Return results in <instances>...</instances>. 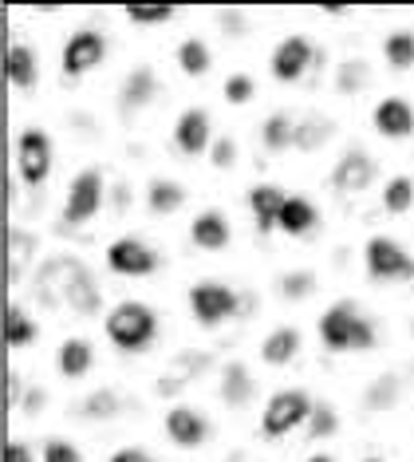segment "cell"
Wrapping results in <instances>:
<instances>
[{"mask_svg":"<svg viewBox=\"0 0 414 462\" xmlns=\"http://www.w3.org/2000/svg\"><path fill=\"white\" fill-rule=\"evenodd\" d=\"M36 292L48 304H68L79 317H95L99 312V289H95L91 269L76 257H48L40 269Z\"/></svg>","mask_w":414,"mask_h":462,"instance_id":"cell-1","label":"cell"},{"mask_svg":"<svg viewBox=\"0 0 414 462\" xmlns=\"http://www.w3.org/2000/svg\"><path fill=\"white\" fill-rule=\"evenodd\" d=\"M320 340L332 352H355V348L363 352V348H375V324L352 300H339L320 317Z\"/></svg>","mask_w":414,"mask_h":462,"instance_id":"cell-2","label":"cell"},{"mask_svg":"<svg viewBox=\"0 0 414 462\" xmlns=\"http://www.w3.org/2000/svg\"><path fill=\"white\" fill-rule=\"evenodd\" d=\"M154 332H158V320L143 300H123L107 312V336L115 348L123 352H143L154 340Z\"/></svg>","mask_w":414,"mask_h":462,"instance_id":"cell-3","label":"cell"},{"mask_svg":"<svg viewBox=\"0 0 414 462\" xmlns=\"http://www.w3.org/2000/svg\"><path fill=\"white\" fill-rule=\"evenodd\" d=\"M312 395L300 392V387H292V392H276L269 403H264V415H261V430L264 439H281L289 435L292 427H300L308 415H312Z\"/></svg>","mask_w":414,"mask_h":462,"instance_id":"cell-4","label":"cell"},{"mask_svg":"<svg viewBox=\"0 0 414 462\" xmlns=\"http://www.w3.org/2000/svg\"><path fill=\"white\" fill-rule=\"evenodd\" d=\"M16 174H20V182H28V186H40L51 174V139H48V131H40V127L20 131V139H16Z\"/></svg>","mask_w":414,"mask_h":462,"instance_id":"cell-5","label":"cell"},{"mask_svg":"<svg viewBox=\"0 0 414 462\" xmlns=\"http://www.w3.org/2000/svg\"><path fill=\"white\" fill-rule=\"evenodd\" d=\"M241 309V297L225 285H194L189 289V312H194V320L201 324V328H217L225 317H233V312Z\"/></svg>","mask_w":414,"mask_h":462,"instance_id":"cell-6","label":"cell"},{"mask_svg":"<svg viewBox=\"0 0 414 462\" xmlns=\"http://www.w3.org/2000/svg\"><path fill=\"white\" fill-rule=\"evenodd\" d=\"M367 273L375 281H410L414 261L410 254L391 237H371L367 241Z\"/></svg>","mask_w":414,"mask_h":462,"instance_id":"cell-7","label":"cell"},{"mask_svg":"<svg viewBox=\"0 0 414 462\" xmlns=\"http://www.w3.org/2000/svg\"><path fill=\"white\" fill-rule=\"evenodd\" d=\"M103 202V174L87 166V171L76 174V182H71L68 190V202H63V217H68L71 226H83L95 217V209Z\"/></svg>","mask_w":414,"mask_h":462,"instance_id":"cell-8","label":"cell"},{"mask_svg":"<svg viewBox=\"0 0 414 462\" xmlns=\"http://www.w3.org/2000/svg\"><path fill=\"white\" fill-rule=\"evenodd\" d=\"M103 56H107V40L99 32H91V28H83L63 44V56H60V68L68 79H79L83 71H91L95 64H103Z\"/></svg>","mask_w":414,"mask_h":462,"instance_id":"cell-9","label":"cell"},{"mask_svg":"<svg viewBox=\"0 0 414 462\" xmlns=\"http://www.w3.org/2000/svg\"><path fill=\"white\" fill-rule=\"evenodd\" d=\"M107 265L115 273H123V277H151L158 257H154V249L146 245V241L119 237V241H111V249H107Z\"/></svg>","mask_w":414,"mask_h":462,"instance_id":"cell-10","label":"cell"},{"mask_svg":"<svg viewBox=\"0 0 414 462\" xmlns=\"http://www.w3.org/2000/svg\"><path fill=\"white\" fill-rule=\"evenodd\" d=\"M312 60H316V48L304 36H284L272 51V76L281 83H296V79H304Z\"/></svg>","mask_w":414,"mask_h":462,"instance_id":"cell-11","label":"cell"},{"mask_svg":"<svg viewBox=\"0 0 414 462\" xmlns=\"http://www.w3.org/2000/svg\"><path fill=\"white\" fill-rule=\"evenodd\" d=\"M375 178V159L367 151H347L332 171V190L339 194H363Z\"/></svg>","mask_w":414,"mask_h":462,"instance_id":"cell-12","label":"cell"},{"mask_svg":"<svg viewBox=\"0 0 414 462\" xmlns=\"http://www.w3.org/2000/svg\"><path fill=\"white\" fill-rule=\"evenodd\" d=\"M32 257H36V237L20 226H8L5 229V285H16L24 277Z\"/></svg>","mask_w":414,"mask_h":462,"instance_id":"cell-13","label":"cell"},{"mask_svg":"<svg viewBox=\"0 0 414 462\" xmlns=\"http://www.w3.org/2000/svg\"><path fill=\"white\" fill-rule=\"evenodd\" d=\"M375 131L383 134V139H407V134L414 131V107H410L407 99H399V96L379 99V107H375Z\"/></svg>","mask_w":414,"mask_h":462,"instance_id":"cell-14","label":"cell"},{"mask_svg":"<svg viewBox=\"0 0 414 462\" xmlns=\"http://www.w3.org/2000/svg\"><path fill=\"white\" fill-rule=\"evenodd\" d=\"M166 435L174 439L178 447H201L209 439V419L198 415L194 407H174L166 415Z\"/></svg>","mask_w":414,"mask_h":462,"instance_id":"cell-15","label":"cell"},{"mask_svg":"<svg viewBox=\"0 0 414 462\" xmlns=\"http://www.w3.org/2000/svg\"><path fill=\"white\" fill-rule=\"evenodd\" d=\"M174 143L182 146L186 154H201V151H209V111H201V107H189L182 111V119H178V127H174Z\"/></svg>","mask_w":414,"mask_h":462,"instance_id":"cell-16","label":"cell"},{"mask_svg":"<svg viewBox=\"0 0 414 462\" xmlns=\"http://www.w3.org/2000/svg\"><path fill=\"white\" fill-rule=\"evenodd\" d=\"M284 198L276 186H253L249 190V209H253V222H257V234H272L276 222H281V209H284Z\"/></svg>","mask_w":414,"mask_h":462,"instance_id":"cell-17","label":"cell"},{"mask_svg":"<svg viewBox=\"0 0 414 462\" xmlns=\"http://www.w3.org/2000/svg\"><path fill=\"white\" fill-rule=\"evenodd\" d=\"M209 367V356L206 352H182L174 364L166 367V375L158 380V395H178L182 387L194 380V375H201Z\"/></svg>","mask_w":414,"mask_h":462,"instance_id":"cell-18","label":"cell"},{"mask_svg":"<svg viewBox=\"0 0 414 462\" xmlns=\"http://www.w3.org/2000/svg\"><path fill=\"white\" fill-rule=\"evenodd\" d=\"M154 91H158V79H154V71H151V68H134L131 76L123 79V91H119V107H123L126 115L143 111L146 103L154 99Z\"/></svg>","mask_w":414,"mask_h":462,"instance_id":"cell-19","label":"cell"},{"mask_svg":"<svg viewBox=\"0 0 414 462\" xmlns=\"http://www.w3.org/2000/svg\"><path fill=\"white\" fill-rule=\"evenodd\" d=\"M189 237H194V245L198 249H225L229 245V226H225V217L217 214V209H209V214H198L194 217V226H189Z\"/></svg>","mask_w":414,"mask_h":462,"instance_id":"cell-20","label":"cell"},{"mask_svg":"<svg viewBox=\"0 0 414 462\" xmlns=\"http://www.w3.org/2000/svg\"><path fill=\"white\" fill-rule=\"evenodd\" d=\"M399 392H402L399 372H383V375H375V380L367 383V392H363V411H371V415L391 411V407L399 403Z\"/></svg>","mask_w":414,"mask_h":462,"instance_id":"cell-21","label":"cell"},{"mask_svg":"<svg viewBox=\"0 0 414 462\" xmlns=\"http://www.w3.org/2000/svg\"><path fill=\"white\" fill-rule=\"evenodd\" d=\"M5 79L20 91H28L36 83V56H32L28 44H13L5 51Z\"/></svg>","mask_w":414,"mask_h":462,"instance_id":"cell-22","label":"cell"},{"mask_svg":"<svg viewBox=\"0 0 414 462\" xmlns=\"http://www.w3.org/2000/svg\"><path fill=\"white\" fill-rule=\"evenodd\" d=\"M221 399H225L229 407H245L253 399V375L245 364H225V372H221Z\"/></svg>","mask_w":414,"mask_h":462,"instance_id":"cell-23","label":"cell"},{"mask_svg":"<svg viewBox=\"0 0 414 462\" xmlns=\"http://www.w3.org/2000/svg\"><path fill=\"white\" fill-rule=\"evenodd\" d=\"M312 226H316V206L308 202V198L292 194L289 202H284V209H281V222H276V229H284L289 237H300Z\"/></svg>","mask_w":414,"mask_h":462,"instance_id":"cell-24","label":"cell"},{"mask_svg":"<svg viewBox=\"0 0 414 462\" xmlns=\"http://www.w3.org/2000/svg\"><path fill=\"white\" fill-rule=\"evenodd\" d=\"M296 352H300V332L296 328H276L264 336V344H261L264 364H292Z\"/></svg>","mask_w":414,"mask_h":462,"instance_id":"cell-25","label":"cell"},{"mask_svg":"<svg viewBox=\"0 0 414 462\" xmlns=\"http://www.w3.org/2000/svg\"><path fill=\"white\" fill-rule=\"evenodd\" d=\"M60 372L68 380H79V375L91 372V344L87 340H63L60 344Z\"/></svg>","mask_w":414,"mask_h":462,"instance_id":"cell-26","label":"cell"},{"mask_svg":"<svg viewBox=\"0 0 414 462\" xmlns=\"http://www.w3.org/2000/svg\"><path fill=\"white\" fill-rule=\"evenodd\" d=\"M32 340H36V324H32L16 304H8L5 309V344L8 348H28Z\"/></svg>","mask_w":414,"mask_h":462,"instance_id":"cell-27","label":"cell"},{"mask_svg":"<svg viewBox=\"0 0 414 462\" xmlns=\"http://www.w3.org/2000/svg\"><path fill=\"white\" fill-rule=\"evenodd\" d=\"M371 83V64L367 60H344L336 71V91L339 96H355Z\"/></svg>","mask_w":414,"mask_h":462,"instance_id":"cell-28","label":"cell"},{"mask_svg":"<svg viewBox=\"0 0 414 462\" xmlns=\"http://www.w3.org/2000/svg\"><path fill=\"white\" fill-rule=\"evenodd\" d=\"M332 134H336V123L332 119H304V123H296L292 146H296V151H316V146H324Z\"/></svg>","mask_w":414,"mask_h":462,"instance_id":"cell-29","label":"cell"},{"mask_svg":"<svg viewBox=\"0 0 414 462\" xmlns=\"http://www.w3.org/2000/svg\"><path fill=\"white\" fill-rule=\"evenodd\" d=\"M146 202H151L154 214H174V209H182L186 190L178 182H170V178H158V182H151V194H146Z\"/></svg>","mask_w":414,"mask_h":462,"instance_id":"cell-30","label":"cell"},{"mask_svg":"<svg viewBox=\"0 0 414 462\" xmlns=\"http://www.w3.org/2000/svg\"><path fill=\"white\" fill-rule=\"evenodd\" d=\"M178 64H182L186 76H206L209 71V48H206V40H198V36H189L182 40V48H178Z\"/></svg>","mask_w":414,"mask_h":462,"instance_id":"cell-31","label":"cell"},{"mask_svg":"<svg viewBox=\"0 0 414 462\" xmlns=\"http://www.w3.org/2000/svg\"><path fill=\"white\" fill-rule=\"evenodd\" d=\"M119 411H123V399L115 392H107V387H103V392H91L79 403V415H87V419H115Z\"/></svg>","mask_w":414,"mask_h":462,"instance_id":"cell-32","label":"cell"},{"mask_svg":"<svg viewBox=\"0 0 414 462\" xmlns=\"http://www.w3.org/2000/svg\"><path fill=\"white\" fill-rule=\"evenodd\" d=\"M383 51H387V64L391 68H414V32H391L383 40Z\"/></svg>","mask_w":414,"mask_h":462,"instance_id":"cell-33","label":"cell"},{"mask_svg":"<svg viewBox=\"0 0 414 462\" xmlns=\"http://www.w3.org/2000/svg\"><path fill=\"white\" fill-rule=\"evenodd\" d=\"M292 139H296L292 115H284V111L269 115V123H264V143H269L272 151H284V146H292Z\"/></svg>","mask_w":414,"mask_h":462,"instance_id":"cell-34","label":"cell"},{"mask_svg":"<svg viewBox=\"0 0 414 462\" xmlns=\"http://www.w3.org/2000/svg\"><path fill=\"white\" fill-rule=\"evenodd\" d=\"M414 202V182L410 178H391L387 182V190H383V206H387V214H407Z\"/></svg>","mask_w":414,"mask_h":462,"instance_id":"cell-35","label":"cell"},{"mask_svg":"<svg viewBox=\"0 0 414 462\" xmlns=\"http://www.w3.org/2000/svg\"><path fill=\"white\" fill-rule=\"evenodd\" d=\"M336 430H339L336 407L316 403V407H312V415H308V435H312V439H327V435H336Z\"/></svg>","mask_w":414,"mask_h":462,"instance_id":"cell-36","label":"cell"},{"mask_svg":"<svg viewBox=\"0 0 414 462\" xmlns=\"http://www.w3.org/2000/svg\"><path fill=\"white\" fill-rule=\"evenodd\" d=\"M312 289H316V273H308V269H296V273H284V277H281V292L289 300L312 297Z\"/></svg>","mask_w":414,"mask_h":462,"instance_id":"cell-37","label":"cell"},{"mask_svg":"<svg viewBox=\"0 0 414 462\" xmlns=\"http://www.w3.org/2000/svg\"><path fill=\"white\" fill-rule=\"evenodd\" d=\"M126 20H134V24H166V20H174V5H126Z\"/></svg>","mask_w":414,"mask_h":462,"instance_id":"cell-38","label":"cell"},{"mask_svg":"<svg viewBox=\"0 0 414 462\" xmlns=\"http://www.w3.org/2000/svg\"><path fill=\"white\" fill-rule=\"evenodd\" d=\"M44 462H83V455H79V447L51 439V443H44Z\"/></svg>","mask_w":414,"mask_h":462,"instance_id":"cell-39","label":"cell"},{"mask_svg":"<svg viewBox=\"0 0 414 462\" xmlns=\"http://www.w3.org/2000/svg\"><path fill=\"white\" fill-rule=\"evenodd\" d=\"M209 159H214L217 171H229V166L237 162V143H233L229 134H225V139H217L214 146H209Z\"/></svg>","mask_w":414,"mask_h":462,"instance_id":"cell-40","label":"cell"},{"mask_svg":"<svg viewBox=\"0 0 414 462\" xmlns=\"http://www.w3.org/2000/svg\"><path fill=\"white\" fill-rule=\"evenodd\" d=\"M20 403H24V383L13 367H5V411H16Z\"/></svg>","mask_w":414,"mask_h":462,"instance_id":"cell-41","label":"cell"},{"mask_svg":"<svg viewBox=\"0 0 414 462\" xmlns=\"http://www.w3.org/2000/svg\"><path fill=\"white\" fill-rule=\"evenodd\" d=\"M225 99L229 103H249L253 99V79L249 76H229L225 79Z\"/></svg>","mask_w":414,"mask_h":462,"instance_id":"cell-42","label":"cell"},{"mask_svg":"<svg viewBox=\"0 0 414 462\" xmlns=\"http://www.w3.org/2000/svg\"><path fill=\"white\" fill-rule=\"evenodd\" d=\"M217 20H221V32H225V36H241V32H245V16H241V8H221Z\"/></svg>","mask_w":414,"mask_h":462,"instance_id":"cell-43","label":"cell"},{"mask_svg":"<svg viewBox=\"0 0 414 462\" xmlns=\"http://www.w3.org/2000/svg\"><path fill=\"white\" fill-rule=\"evenodd\" d=\"M48 407V392L44 387H32V392H24V403H20V411L24 415H40Z\"/></svg>","mask_w":414,"mask_h":462,"instance_id":"cell-44","label":"cell"},{"mask_svg":"<svg viewBox=\"0 0 414 462\" xmlns=\"http://www.w3.org/2000/svg\"><path fill=\"white\" fill-rule=\"evenodd\" d=\"M111 462H154L146 450H138V447H123V450H115Z\"/></svg>","mask_w":414,"mask_h":462,"instance_id":"cell-45","label":"cell"},{"mask_svg":"<svg viewBox=\"0 0 414 462\" xmlns=\"http://www.w3.org/2000/svg\"><path fill=\"white\" fill-rule=\"evenodd\" d=\"M5 462H32V450L24 443H5Z\"/></svg>","mask_w":414,"mask_h":462,"instance_id":"cell-46","label":"cell"},{"mask_svg":"<svg viewBox=\"0 0 414 462\" xmlns=\"http://www.w3.org/2000/svg\"><path fill=\"white\" fill-rule=\"evenodd\" d=\"M5 206H16V178H5Z\"/></svg>","mask_w":414,"mask_h":462,"instance_id":"cell-47","label":"cell"},{"mask_svg":"<svg viewBox=\"0 0 414 462\" xmlns=\"http://www.w3.org/2000/svg\"><path fill=\"white\" fill-rule=\"evenodd\" d=\"M324 8V13H332V16H344L347 13V5H320Z\"/></svg>","mask_w":414,"mask_h":462,"instance_id":"cell-48","label":"cell"},{"mask_svg":"<svg viewBox=\"0 0 414 462\" xmlns=\"http://www.w3.org/2000/svg\"><path fill=\"white\" fill-rule=\"evenodd\" d=\"M308 462H336V458H332V455H312Z\"/></svg>","mask_w":414,"mask_h":462,"instance_id":"cell-49","label":"cell"},{"mask_svg":"<svg viewBox=\"0 0 414 462\" xmlns=\"http://www.w3.org/2000/svg\"><path fill=\"white\" fill-rule=\"evenodd\" d=\"M367 462H383V458H367Z\"/></svg>","mask_w":414,"mask_h":462,"instance_id":"cell-50","label":"cell"},{"mask_svg":"<svg viewBox=\"0 0 414 462\" xmlns=\"http://www.w3.org/2000/svg\"><path fill=\"white\" fill-rule=\"evenodd\" d=\"M225 462H229V458H225Z\"/></svg>","mask_w":414,"mask_h":462,"instance_id":"cell-51","label":"cell"}]
</instances>
